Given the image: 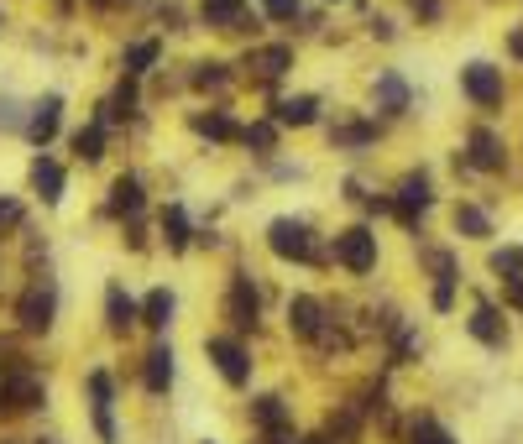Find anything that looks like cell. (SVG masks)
Masks as SVG:
<instances>
[{
	"instance_id": "43",
	"label": "cell",
	"mask_w": 523,
	"mask_h": 444,
	"mask_svg": "<svg viewBox=\"0 0 523 444\" xmlns=\"http://www.w3.org/2000/svg\"><path fill=\"white\" fill-rule=\"evenodd\" d=\"M37 444H53V439H37Z\"/></svg>"
},
{
	"instance_id": "17",
	"label": "cell",
	"mask_w": 523,
	"mask_h": 444,
	"mask_svg": "<svg viewBox=\"0 0 523 444\" xmlns=\"http://www.w3.org/2000/svg\"><path fill=\"white\" fill-rule=\"evenodd\" d=\"M267 115L283 131H314V126H325V100L309 95V89H299V95H272L267 100Z\"/></svg>"
},
{
	"instance_id": "34",
	"label": "cell",
	"mask_w": 523,
	"mask_h": 444,
	"mask_svg": "<svg viewBox=\"0 0 523 444\" xmlns=\"http://www.w3.org/2000/svg\"><path fill=\"white\" fill-rule=\"evenodd\" d=\"M492 272H497V277H523V246L492 251Z\"/></svg>"
},
{
	"instance_id": "25",
	"label": "cell",
	"mask_w": 523,
	"mask_h": 444,
	"mask_svg": "<svg viewBox=\"0 0 523 444\" xmlns=\"http://www.w3.org/2000/svg\"><path fill=\"white\" fill-rule=\"evenodd\" d=\"M110 136H116V131H110L100 115L89 110V121L68 131V152H74V162H84V168H100L105 152H110Z\"/></svg>"
},
{
	"instance_id": "3",
	"label": "cell",
	"mask_w": 523,
	"mask_h": 444,
	"mask_svg": "<svg viewBox=\"0 0 523 444\" xmlns=\"http://www.w3.org/2000/svg\"><path fill=\"white\" fill-rule=\"evenodd\" d=\"M58 314H63V283L53 272H32L21 283L16 303H11V319L21 335H53L58 330Z\"/></svg>"
},
{
	"instance_id": "4",
	"label": "cell",
	"mask_w": 523,
	"mask_h": 444,
	"mask_svg": "<svg viewBox=\"0 0 523 444\" xmlns=\"http://www.w3.org/2000/svg\"><path fill=\"white\" fill-rule=\"evenodd\" d=\"M220 319H225V330L241 335V340L262 330V283H257V272L231 267L225 293H220Z\"/></svg>"
},
{
	"instance_id": "30",
	"label": "cell",
	"mask_w": 523,
	"mask_h": 444,
	"mask_svg": "<svg viewBox=\"0 0 523 444\" xmlns=\"http://www.w3.org/2000/svg\"><path fill=\"white\" fill-rule=\"evenodd\" d=\"M121 246H126L131 256H147V251L157 246V225H152L147 215H136V220H121Z\"/></svg>"
},
{
	"instance_id": "39",
	"label": "cell",
	"mask_w": 523,
	"mask_h": 444,
	"mask_svg": "<svg viewBox=\"0 0 523 444\" xmlns=\"http://www.w3.org/2000/svg\"><path fill=\"white\" fill-rule=\"evenodd\" d=\"M508 58H513V63H523V27H513V32H508Z\"/></svg>"
},
{
	"instance_id": "27",
	"label": "cell",
	"mask_w": 523,
	"mask_h": 444,
	"mask_svg": "<svg viewBox=\"0 0 523 444\" xmlns=\"http://www.w3.org/2000/svg\"><path fill=\"white\" fill-rule=\"evenodd\" d=\"M173 319H178V293H173L168 283L147 288V293H142V330L168 335V330H173Z\"/></svg>"
},
{
	"instance_id": "23",
	"label": "cell",
	"mask_w": 523,
	"mask_h": 444,
	"mask_svg": "<svg viewBox=\"0 0 523 444\" xmlns=\"http://www.w3.org/2000/svg\"><path fill=\"white\" fill-rule=\"evenodd\" d=\"M84 387H89V413H95L100 439H105V444H116V382H110V371L95 366V371L84 377Z\"/></svg>"
},
{
	"instance_id": "38",
	"label": "cell",
	"mask_w": 523,
	"mask_h": 444,
	"mask_svg": "<svg viewBox=\"0 0 523 444\" xmlns=\"http://www.w3.org/2000/svg\"><path fill=\"white\" fill-rule=\"evenodd\" d=\"M267 434V444H299V434H293V424H272V429H262Z\"/></svg>"
},
{
	"instance_id": "9",
	"label": "cell",
	"mask_w": 523,
	"mask_h": 444,
	"mask_svg": "<svg viewBox=\"0 0 523 444\" xmlns=\"http://www.w3.org/2000/svg\"><path fill=\"white\" fill-rule=\"evenodd\" d=\"M204 361H210L220 371V382L225 387H252V350H246L241 335L231 330H215V335H204Z\"/></svg>"
},
{
	"instance_id": "36",
	"label": "cell",
	"mask_w": 523,
	"mask_h": 444,
	"mask_svg": "<svg viewBox=\"0 0 523 444\" xmlns=\"http://www.w3.org/2000/svg\"><path fill=\"white\" fill-rule=\"evenodd\" d=\"M456 288H461V283H445V277H440V283H429V309H435V314H450V309H456Z\"/></svg>"
},
{
	"instance_id": "5",
	"label": "cell",
	"mask_w": 523,
	"mask_h": 444,
	"mask_svg": "<svg viewBox=\"0 0 523 444\" xmlns=\"http://www.w3.org/2000/svg\"><path fill=\"white\" fill-rule=\"evenodd\" d=\"M325 246H330V267H340L346 277H372L377 262H382V241L367 220L340 225L335 236H325Z\"/></svg>"
},
{
	"instance_id": "42",
	"label": "cell",
	"mask_w": 523,
	"mask_h": 444,
	"mask_svg": "<svg viewBox=\"0 0 523 444\" xmlns=\"http://www.w3.org/2000/svg\"><path fill=\"white\" fill-rule=\"evenodd\" d=\"M320 6H346V0H320Z\"/></svg>"
},
{
	"instance_id": "41",
	"label": "cell",
	"mask_w": 523,
	"mask_h": 444,
	"mask_svg": "<svg viewBox=\"0 0 523 444\" xmlns=\"http://www.w3.org/2000/svg\"><path fill=\"white\" fill-rule=\"evenodd\" d=\"M299 444H335L330 434H314V439H299Z\"/></svg>"
},
{
	"instance_id": "35",
	"label": "cell",
	"mask_w": 523,
	"mask_h": 444,
	"mask_svg": "<svg viewBox=\"0 0 523 444\" xmlns=\"http://www.w3.org/2000/svg\"><path fill=\"white\" fill-rule=\"evenodd\" d=\"M408 444H456V439H450L429 413H419V418H414V439H408Z\"/></svg>"
},
{
	"instance_id": "14",
	"label": "cell",
	"mask_w": 523,
	"mask_h": 444,
	"mask_svg": "<svg viewBox=\"0 0 523 444\" xmlns=\"http://www.w3.org/2000/svg\"><path fill=\"white\" fill-rule=\"evenodd\" d=\"M283 324H288L293 340L314 345V340L325 335V324H330V303H325L320 293H288V303H283Z\"/></svg>"
},
{
	"instance_id": "33",
	"label": "cell",
	"mask_w": 523,
	"mask_h": 444,
	"mask_svg": "<svg viewBox=\"0 0 523 444\" xmlns=\"http://www.w3.org/2000/svg\"><path fill=\"white\" fill-rule=\"evenodd\" d=\"M27 199H16V194H0V241H11L21 236V225H27Z\"/></svg>"
},
{
	"instance_id": "37",
	"label": "cell",
	"mask_w": 523,
	"mask_h": 444,
	"mask_svg": "<svg viewBox=\"0 0 523 444\" xmlns=\"http://www.w3.org/2000/svg\"><path fill=\"white\" fill-rule=\"evenodd\" d=\"M367 37H377V42H398V21L382 16V11H367Z\"/></svg>"
},
{
	"instance_id": "12",
	"label": "cell",
	"mask_w": 523,
	"mask_h": 444,
	"mask_svg": "<svg viewBox=\"0 0 523 444\" xmlns=\"http://www.w3.org/2000/svg\"><path fill=\"white\" fill-rule=\"evenodd\" d=\"M27 194H32L42 209H58V204L68 199V162H63L53 147L32 152V162H27Z\"/></svg>"
},
{
	"instance_id": "21",
	"label": "cell",
	"mask_w": 523,
	"mask_h": 444,
	"mask_svg": "<svg viewBox=\"0 0 523 444\" xmlns=\"http://www.w3.org/2000/svg\"><path fill=\"white\" fill-rule=\"evenodd\" d=\"M461 157L471 162V173H503V168H508V142H503L492 126H471Z\"/></svg>"
},
{
	"instance_id": "11",
	"label": "cell",
	"mask_w": 523,
	"mask_h": 444,
	"mask_svg": "<svg viewBox=\"0 0 523 444\" xmlns=\"http://www.w3.org/2000/svg\"><path fill=\"white\" fill-rule=\"evenodd\" d=\"M63 121H68V95L63 89H48V95L27 100V126H21V142H27L32 152L53 147L63 136Z\"/></svg>"
},
{
	"instance_id": "19",
	"label": "cell",
	"mask_w": 523,
	"mask_h": 444,
	"mask_svg": "<svg viewBox=\"0 0 523 444\" xmlns=\"http://www.w3.org/2000/svg\"><path fill=\"white\" fill-rule=\"evenodd\" d=\"M372 105H377V121H403V115L414 110V84H408L398 68H377Z\"/></svg>"
},
{
	"instance_id": "15",
	"label": "cell",
	"mask_w": 523,
	"mask_h": 444,
	"mask_svg": "<svg viewBox=\"0 0 523 444\" xmlns=\"http://www.w3.org/2000/svg\"><path fill=\"white\" fill-rule=\"evenodd\" d=\"M121 74H131V79H152L157 74V68H163L168 63V37L163 32H136V37H126L121 42Z\"/></svg>"
},
{
	"instance_id": "26",
	"label": "cell",
	"mask_w": 523,
	"mask_h": 444,
	"mask_svg": "<svg viewBox=\"0 0 523 444\" xmlns=\"http://www.w3.org/2000/svg\"><path fill=\"white\" fill-rule=\"evenodd\" d=\"M173 361H178V356H173V340L157 335V340L147 345V356H142V382H147L152 397H168V387H173V377H178Z\"/></svg>"
},
{
	"instance_id": "8",
	"label": "cell",
	"mask_w": 523,
	"mask_h": 444,
	"mask_svg": "<svg viewBox=\"0 0 523 444\" xmlns=\"http://www.w3.org/2000/svg\"><path fill=\"white\" fill-rule=\"evenodd\" d=\"M147 209H152V189H147V178L136 173V168H126V173H116V178L105 183V199H100L95 215H100V220H110V225H121V220L147 215Z\"/></svg>"
},
{
	"instance_id": "2",
	"label": "cell",
	"mask_w": 523,
	"mask_h": 444,
	"mask_svg": "<svg viewBox=\"0 0 523 444\" xmlns=\"http://www.w3.org/2000/svg\"><path fill=\"white\" fill-rule=\"evenodd\" d=\"M236 68H241V84H252L257 95L272 100V95H283V84L299 68V48H293V37H257V42H246Z\"/></svg>"
},
{
	"instance_id": "29",
	"label": "cell",
	"mask_w": 523,
	"mask_h": 444,
	"mask_svg": "<svg viewBox=\"0 0 523 444\" xmlns=\"http://www.w3.org/2000/svg\"><path fill=\"white\" fill-rule=\"evenodd\" d=\"M466 330H471V340H482L487 350H503V340H508V319H503V309H497V303H476L471 319H466Z\"/></svg>"
},
{
	"instance_id": "22",
	"label": "cell",
	"mask_w": 523,
	"mask_h": 444,
	"mask_svg": "<svg viewBox=\"0 0 523 444\" xmlns=\"http://www.w3.org/2000/svg\"><path fill=\"white\" fill-rule=\"evenodd\" d=\"M283 136H288V131L272 121L267 110H257L252 121H241V142H236V147L252 157V162H267V157H278V152H283Z\"/></svg>"
},
{
	"instance_id": "44",
	"label": "cell",
	"mask_w": 523,
	"mask_h": 444,
	"mask_svg": "<svg viewBox=\"0 0 523 444\" xmlns=\"http://www.w3.org/2000/svg\"><path fill=\"white\" fill-rule=\"evenodd\" d=\"M0 32H6V27H0Z\"/></svg>"
},
{
	"instance_id": "13",
	"label": "cell",
	"mask_w": 523,
	"mask_h": 444,
	"mask_svg": "<svg viewBox=\"0 0 523 444\" xmlns=\"http://www.w3.org/2000/svg\"><path fill=\"white\" fill-rule=\"evenodd\" d=\"M461 95H466L476 110H482V115L503 110V100H508V79H503V68L487 63V58L461 63Z\"/></svg>"
},
{
	"instance_id": "31",
	"label": "cell",
	"mask_w": 523,
	"mask_h": 444,
	"mask_svg": "<svg viewBox=\"0 0 523 444\" xmlns=\"http://www.w3.org/2000/svg\"><path fill=\"white\" fill-rule=\"evenodd\" d=\"M252 6L262 11V21L267 27H293V21H299V11H304V0H252Z\"/></svg>"
},
{
	"instance_id": "20",
	"label": "cell",
	"mask_w": 523,
	"mask_h": 444,
	"mask_svg": "<svg viewBox=\"0 0 523 444\" xmlns=\"http://www.w3.org/2000/svg\"><path fill=\"white\" fill-rule=\"evenodd\" d=\"M100 319H105V335L126 340L136 324H142V298H136L126 283H105V309H100Z\"/></svg>"
},
{
	"instance_id": "24",
	"label": "cell",
	"mask_w": 523,
	"mask_h": 444,
	"mask_svg": "<svg viewBox=\"0 0 523 444\" xmlns=\"http://www.w3.org/2000/svg\"><path fill=\"white\" fill-rule=\"evenodd\" d=\"M246 11H252V0H194V27L215 32V37H236Z\"/></svg>"
},
{
	"instance_id": "6",
	"label": "cell",
	"mask_w": 523,
	"mask_h": 444,
	"mask_svg": "<svg viewBox=\"0 0 523 444\" xmlns=\"http://www.w3.org/2000/svg\"><path fill=\"white\" fill-rule=\"evenodd\" d=\"M388 194H393V215H388V220L403 225L408 236L419 241V236H424V215L435 209V178H429L424 168H408Z\"/></svg>"
},
{
	"instance_id": "1",
	"label": "cell",
	"mask_w": 523,
	"mask_h": 444,
	"mask_svg": "<svg viewBox=\"0 0 523 444\" xmlns=\"http://www.w3.org/2000/svg\"><path fill=\"white\" fill-rule=\"evenodd\" d=\"M262 246H267L272 262H283V267H314V272L330 267V246H325L320 230H314V220H304V215H272L262 225Z\"/></svg>"
},
{
	"instance_id": "16",
	"label": "cell",
	"mask_w": 523,
	"mask_h": 444,
	"mask_svg": "<svg viewBox=\"0 0 523 444\" xmlns=\"http://www.w3.org/2000/svg\"><path fill=\"white\" fill-rule=\"evenodd\" d=\"M157 246H163L168 256H189L194 251V236H199V225L189 215V204L184 199H168L163 209H157Z\"/></svg>"
},
{
	"instance_id": "32",
	"label": "cell",
	"mask_w": 523,
	"mask_h": 444,
	"mask_svg": "<svg viewBox=\"0 0 523 444\" xmlns=\"http://www.w3.org/2000/svg\"><path fill=\"white\" fill-rule=\"evenodd\" d=\"M252 424H257V429L288 424V403H283L278 392H262V397H252Z\"/></svg>"
},
{
	"instance_id": "7",
	"label": "cell",
	"mask_w": 523,
	"mask_h": 444,
	"mask_svg": "<svg viewBox=\"0 0 523 444\" xmlns=\"http://www.w3.org/2000/svg\"><path fill=\"white\" fill-rule=\"evenodd\" d=\"M382 131H388V121H377V115L340 110L335 121L325 126V142H330V152H340V157H367V152L382 142Z\"/></svg>"
},
{
	"instance_id": "10",
	"label": "cell",
	"mask_w": 523,
	"mask_h": 444,
	"mask_svg": "<svg viewBox=\"0 0 523 444\" xmlns=\"http://www.w3.org/2000/svg\"><path fill=\"white\" fill-rule=\"evenodd\" d=\"M184 126H189L194 142H204V147H236L241 142V115H236L231 100H210V105L189 110Z\"/></svg>"
},
{
	"instance_id": "28",
	"label": "cell",
	"mask_w": 523,
	"mask_h": 444,
	"mask_svg": "<svg viewBox=\"0 0 523 444\" xmlns=\"http://www.w3.org/2000/svg\"><path fill=\"white\" fill-rule=\"evenodd\" d=\"M450 225H456L461 241H492V209L476 204V199H456V209H450Z\"/></svg>"
},
{
	"instance_id": "18",
	"label": "cell",
	"mask_w": 523,
	"mask_h": 444,
	"mask_svg": "<svg viewBox=\"0 0 523 444\" xmlns=\"http://www.w3.org/2000/svg\"><path fill=\"white\" fill-rule=\"evenodd\" d=\"M236 84H241V68H236V58H194V63H189V95L225 100Z\"/></svg>"
},
{
	"instance_id": "40",
	"label": "cell",
	"mask_w": 523,
	"mask_h": 444,
	"mask_svg": "<svg viewBox=\"0 0 523 444\" xmlns=\"http://www.w3.org/2000/svg\"><path fill=\"white\" fill-rule=\"evenodd\" d=\"M116 6H126V11H142V6H152V0H116Z\"/></svg>"
}]
</instances>
